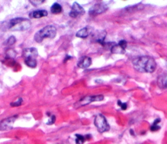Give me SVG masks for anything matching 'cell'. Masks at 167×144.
<instances>
[{"label": "cell", "instance_id": "cell-1", "mask_svg": "<svg viewBox=\"0 0 167 144\" xmlns=\"http://www.w3.org/2000/svg\"><path fill=\"white\" fill-rule=\"evenodd\" d=\"M134 68L139 72L152 73L155 70L157 64L153 58L148 56H138L133 60Z\"/></svg>", "mask_w": 167, "mask_h": 144}, {"label": "cell", "instance_id": "cell-2", "mask_svg": "<svg viewBox=\"0 0 167 144\" xmlns=\"http://www.w3.org/2000/svg\"><path fill=\"white\" fill-rule=\"evenodd\" d=\"M56 28L53 25H48L39 30L34 36L36 42L41 43L45 38L53 39L56 35Z\"/></svg>", "mask_w": 167, "mask_h": 144}, {"label": "cell", "instance_id": "cell-3", "mask_svg": "<svg viewBox=\"0 0 167 144\" xmlns=\"http://www.w3.org/2000/svg\"><path fill=\"white\" fill-rule=\"evenodd\" d=\"M31 26V21L28 18L17 17L9 21V28L13 31H24Z\"/></svg>", "mask_w": 167, "mask_h": 144}, {"label": "cell", "instance_id": "cell-4", "mask_svg": "<svg viewBox=\"0 0 167 144\" xmlns=\"http://www.w3.org/2000/svg\"><path fill=\"white\" fill-rule=\"evenodd\" d=\"M94 124L99 132L103 133L110 130V126L104 115L99 114L95 117Z\"/></svg>", "mask_w": 167, "mask_h": 144}, {"label": "cell", "instance_id": "cell-5", "mask_svg": "<svg viewBox=\"0 0 167 144\" xmlns=\"http://www.w3.org/2000/svg\"><path fill=\"white\" fill-rule=\"evenodd\" d=\"M85 13V10L77 2H74L72 6L71 11L69 13V16L72 18H76L79 15H82Z\"/></svg>", "mask_w": 167, "mask_h": 144}, {"label": "cell", "instance_id": "cell-6", "mask_svg": "<svg viewBox=\"0 0 167 144\" xmlns=\"http://www.w3.org/2000/svg\"><path fill=\"white\" fill-rule=\"evenodd\" d=\"M104 99L103 95H97V96H89L82 98L79 102V106H84L90 103L91 102H95V101H101Z\"/></svg>", "mask_w": 167, "mask_h": 144}, {"label": "cell", "instance_id": "cell-7", "mask_svg": "<svg viewBox=\"0 0 167 144\" xmlns=\"http://www.w3.org/2000/svg\"><path fill=\"white\" fill-rule=\"evenodd\" d=\"M106 9H107V7H106L105 4H95L94 6H93L90 9H89V13L90 15L95 16L97 15V14L104 13Z\"/></svg>", "mask_w": 167, "mask_h": 144}, {"label": "cell", "instance_id": "cell-8", "mask_svg": "<svg viewBox=\"0 0 167 144\" xmlns=\"http://www.w3.org/2000/svg\"><path fill=\"white\" fill-rule=\"evenodd\" d=\"M17 119V116L11 117L4 119L1 122H0V130H7L12 128V126H10V123H13Z\"/></svg>", "mask_w": 167, "mask_h": 144}, {"label": "cell", "instance_id": "cell-9", "mask_svg": "<svg viewBox=\"0 0 167 144\" xmlns=\"http://www.w3.org/2000/svg\"><path fill=\"white\" fill-rule=\"evenodd\" d=\"M22 54H23L24 58L36 59V58L38 56V52H37V50L35 48H25Z\"/></svg>", "mask_w": 167, "mask_h": 144}, {"label": "cell", "instance_id": "cell-10", "mask_svg": "<svg viewBox=\"0 0 167 144\" xmlns=\"http://www.w3.org/2000/svg\"><path fill=\"white\" fill-rule=\"evenodd\" d=\"M92 29L93 28L90 26L84 27L76 33V36L77 37H80V38H86L91 33Z\"/></svg>", "mask_w": 167, "mask_h": 144}, {"label": "cell", "instance_id": "cell-11", "mask_svg": "<svg viewBox=\"0 0 167 144\" xmlns=\"http://www.w3.org/2000/svg\"><path fill=\"white\" fill-rule=\"evenodd\" d=\"M91 64V58L88 56H83L78 62V66L82 69H86Z\"/></svg>", "mask_w": 167, "mask_h": 144}, {"label": "cell", "instance_id": "cell-12", "mask_svg": "<svg viewBox=\"0 0 167 144\" xmlns=\"http://www.w3.org/2000/svg\"><path fill=\"white\" fill-rule=\"evenodd\" d=\"M157 84L161 88H167V73L161 75L157 79Z\"/></svg>", "mask_w": 167, "mask_h": 144}, {"label": "cell", "instance_id": "cell-13", "mask_svg": "<svg viewBox=\"0 0 167 144\" xmlns=\"http://www.w3.org/2000/svg\"><path fill=\"white\" fill-rule=\"evenodd\" d=\"M48 15V12L46 10H37L31 12L29 14V17L31 18H40L41 17H46Z\"/></svg>", "mask_w": 167, "mask_h": 144}, {"label": "cell", "instance_id": "cell-14", "mask_svg": "<svg viewBox=\"0 0 167 144\" xmlns=\"http://www.w3.org/2000/svg\"><path fill=\"white\" fill-rule=\"evenodd\" d=\"M111 52L114 54H123L125 52V49L117 44L112 47Z\"/></svg>", "mask_w": 167, "mask_h": 144}, {"label": "cell", "instance_id": "cell-15", "mask_svg": "<svg viewBox=\"0 0 167 144\" xmlns=\"http://www.w3.org/2000/svg\"><path fill=\"white\" fill-rule=\"evenodd\" d=\"M50 11H51V13H53V14H59L62 11V7H61V6L60 4L56 3L53 4L52 6L51 7Z\"/></svg>", "mask_w": 167, "mask_h": 144}, {"label": "cell", "instance_id": "cell-16", "mask_svg": "<svg viewBox=\"0 0 167 144\" xmlns=\"http://www.w3.org/2000/svg\"><path fill=\"white\" fill-rule=\"evenodd\" d=\"M25 63L30 68H35L37 66V61L34 58H25Z\"/></svg>", "mask_w": 167, "mask_h": 144}, {"label": "cell", "instance_id": "cell-17", "mask_svg": "<svg viewBox=\"0 0 167 144\" xmlns=\"http://www.w3.org/2000/svg\"><path fill=\"white\" fill-rule=\"evenodd\" d=\"M160 121H161V119H156L154 122H153V125H152V126H151V128H150L152 131H156V130H158L159 129H160V126L158 125V124L159 123Z\"/></svg>", "mask_w": 167, "mask_h": 144}, {"label": "cell", "instance_id": "cell-18", "mask_svg": "<svg viewBox=\"0 0 167 144\" xmlns=\"http://www.w3.org/2000/svg\"><path fill=\"white\" fill-rule=\"evenodd\" d=\"M76 143L77 144H83L85 140V138L83 136L80 135V134H76Z\"/></svg>", "mask_w": 167, "mask_h": 144}, {"label": "cell", "instance_id": "cell-19", "mask_svg": "<svg viewBox=\"0 0 167 144\" xmlns=\"http://www.w3.org/2000/svg\"><path fill=\"white\" fill-rule=\"evenodd\" d=\"M16 42V38L14 36H10L7 40V45H12Z\"/></svg>", "mask_w": 167, "mask_h": 144}, {"label": "cell", "instance_id": "cell-20", "mask_svg": "<svg viewBox=\"0 0 167 144\" xmlns=\"http://www.w3.org/2000/svg\"><path fill=\"white\" fill-rule=\"evenodd\" d=\"M22 98H20L18 100H17V102H13V103H10V106H12V107H18V106H20L21 104H22Z\"/></svg>", "mask_w": 167, "mask_h": 144}, {"label": "cell", "instance_id": "cell-21", "mask_svg": "<svg viewBox=\"0 0 167 144\" xmlns=\"http://www.w3.org/2000/svg\"><path fill=\"white\" fill-rule=\"evenodd\" d=\"M117 103H118L119 106H120V107H121V108L122 109V110H126L127 107V103H121V101H120V100H119L118 102H117Z\"/></svg>", "mask_w": 167, "mask_h": 144}, {"label": "cell", "instance_id": "cell-22", "mask_svg": "<svg viewBox=\"0 0 167 144\" xmlns=\"http://www.w3.org/2000/svg\"><path fill=\"white\" fill-rule=\"evenodd\" d=\"M118 45H120L122 48H123L124 49H125V48L127 47V41H125V40H121V41H120L119 42Z\"/></svg>", "mask_w": 167, "mask_h": 144}, {"label": "cell", "instance_id": "cell-23", "mask_svg": "<svg viewBox=\"0 0 167 144\" xmlns=\"http://www.w3.org/2000/svg\"><path fill=\"white\" fill-rule=\"evenodd\" d=\"M29 1H30V2L33 5H35V6L40 5V4H41V3H42L43 2H45V1H44V0H42V1H39V0H37V1H31V0H30Z\"/></svg>", "mask_w": 167, "mask_h": 144}, {"label": "cell", "instance_id": "cell-24", "mask_svg": "<svg viewBox=\"0 0 167 144\" xmlns=\"http://www.w3.org/2000/svg\"><path fill=\"white\" fill-rule=\"evenodd\" d=\"M56 121V117L54 115H52V116L50 117V120L47 122V125H52L54 124V122H55Z\"/></svg>", "mask_w": 167, "mask_h": 144}, {"label": "cell", "instance_id": "cell-25", "mask_svg": "<svg viewBox=\"0 0 167 144\" xmlns=\"http://www.w3.org/2000/svg\"><path fill=\"white\" fill-rule=\"evenodd\" d=\"M71 58V56H69V55H67L66 56V58H65V60H64V62H67L68 60H69V59Z\"/></svg>", "mask_w": 167, "mask_h": 144}]
</instances>
